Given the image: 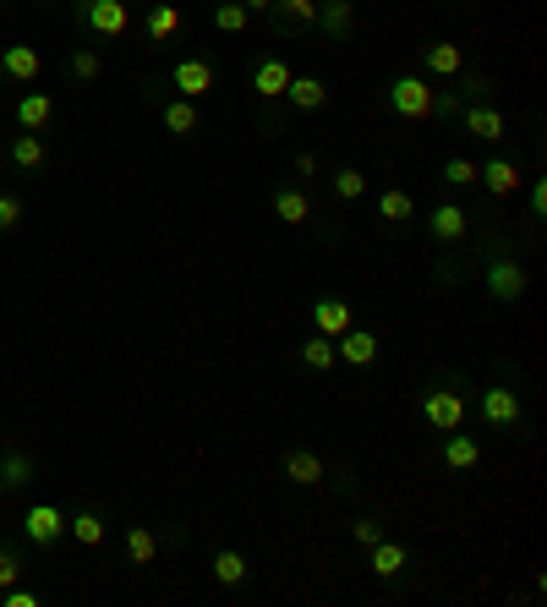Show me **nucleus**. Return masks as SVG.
Returning a JSON list of instances; mask_svg holds the SVG:
<instances>
[{
  "mask_svg": "<svg viewBox=\"0 0 547 607\" xmlns=\"http://www.w3.org/2000/svg\"><path fill=\"white\" fill-rule=\"evenodd\" d=\"M422 422L433 427V433H460L465 427V411H471V394H460L455 383H433V389L422 394Z\"/></svg>",
  "mask_w": 547,
  "mask_h": 607,
  "instance_id": "nucleus-1",
  "label": "nucleus"
},
{
  "mask_svg": "<svg viewBox=\"0 0 547 607\" xmlns=\"http://www.w3.org/2000/svg\"><path fill=\"white\" fill-rule=\"evenodd\" d=\"M482 285H487V296H493L498 307H515V301L526 296L531 274H526V263H520L515 252H493V258L482 263Z\"/></svg>",
  "mask_w": 547,
  "mask_h": 607,
  "instance_id": "nucleus-2",
  "label": "nucleus"
},
{
  "mask_svg": "<svg viewBox=\"0 0 547 607\" xmlns=\"http://www.w3.org/2000/svg\"><path fill=\"white\" fill-rule=\"evenodd\" d=\"M72 17L83 22L93 39H121V33L132 28V6H126V0H77Z\"/></svg>",
  "mask_w": 547,
  "mask_h": 607,
  "instance_id": "nucleus-3",
  "label": "nucleus"
},
{
  "mask_svg": "<svg viewBox=\"0 0 547 607\" xmlns=\"http://www.w3.org/2000/svg\"><path fill=\"white\" fill-rule=\"evenodd\" d=\"M476 411H482V422L493 427V433H515L520 416H526V400H520L509 383H487V389L476 394Z\"/></svg>",
  "mask_w": 547,
  "mask_h": 607,
  "instance_id": "nucleus-4",
  "label": "nucleus"
},
{
  "mask_svg": "<svg viewBox=\"0 0 547 607\" xmlns=\"http://www.w3.org/2000/svg\"><path fill=\"white\" fill-rule=\"evenodd\" d=\"M389 110L400 115V121H427L433 115V88H427V77H394L389 83Z\"/></svg>",
  "mask_w": 547,
  "mask_h": 607,
  "instance_id": "nucleus-5",
  "label": "nucleus"
},
{
  "mask_svg": "<svg viewBox=\"0 0 547 607\" xmlns=\"http://www.w3.org/2000/svg\"><path fill=\"white\" fill-rule=\"evenodd\" d=\"M252 93H258V99H285V88H290V77H296V66L285 61V55H258V61H252Z\"/></svg>",
  "mask_w": 547,
  "mask_h": 607,
  "instance_id": "nucleus-6",
  "label": "nucleus"
},
{
  "mask_svg": "<svg viewBox=\"0 0 547 607\" xmlns=\"http://www.w3.org/2000/svg\"><path fill=\"white\" fill-rule=\"evenodd\" d=\"M22 536H28L39 553H50V547L66 536V515H61L55 504H33L28 515H22Z\"/></svg>",
  "mask_w": 547,
  "mask_h": 607,
  "instance_id": "nucleus-7",
  "label": "nucleus"
},
{
  "mask_svg": "<svg viewBox=\"0 0 547 607\" xmlns=\"http://www.w3.org/2000/svg\"><path fill=\"white\" fill-rule=\"evenodd\" d=\"M427 236L444 241V247H460V241L471 236V208H460V203H438L433 214H427Z\"/></svg>",
  "mask_w": 547,
  "mask_h": 607,
  "instance_id": "nucleus-8",
  "label": "nucleus"
},
{
  "mask_svg": "<svg viewBox=\"0 0 547 607\" xmlns=\"http://www.w3.org/2000/svg\"><path fill=\"white\" fill-rule=\"evenodd\" d=\"M170 88H176L181 99H208V93H214V66L186 55V61L170 66Z\"/></svg>",
  "mask_w": 547,
  "mask_h": 607,
  "instance_id": "nucleus-9",
  "label": "nucleus"
},
{
  "mask_svg": "<svg viewBox=\"0 0 547 607\" xmlns=\"http://www.w3.org/2000/svg\"><path fill=\"white\" fill-rule=\"evenodd\" d=\"M460 126L471 137H482V143H504V137H509L504 110H493V104H460Z\"/></svg>",
  "mask_w": 547,
  "mask_h": 607,
  "instance_id": "nucleus-10",
  "label": "nucleus"
},
{
  "mask_svg": "<svg viewBox=\"0 0 547 607\" xmlns=\"http://www.w3.org/2000/svg\"><path fill=\"white\" fill-rule=\"evenodd\" d=\"M351 323H356V307H351L345 296H318V301H312V329H318V334L340 340Z\"/></svg>",
  "mask_w": 547,
  "mask_h": 607,
  "instance_id": "nucleus-11",
  "label": "nucleus"
},
{
  "mask_svg": "<svg viewBox=\"0 0 547 607\" xmlns=\"http://www.w3.org/2000/svg\"><path fill=\"white\" fill-rule=\"evenodd\" d=\"M476 181H482L487 192L498 197V203H509V197L526 186V175H520V165H515L509 154H498V159H487V165H482V175H476Z\"/></svg>",
  "mask_w": 547,
  "mask_h": 607,
  "instance_id": "nucleus-12",
  "label": "nucleus"
},
{
  "mask_svg": "<svg viewBox=\"0 0 547 607\" xmlns=\"http://www.w3.org/2000/svg\"><path fill=\"white\" fill-rule=\"evenodd\" d=\"M334 350H340L345 367H372V361L383 356V340H378L372 329H356V323H351V329H345L340 340H334Z\"/></svg>",
  "mask_w": 547,
  "mask_h": 607,
  "instance_id": "nucleus-13",
  "label": "nucleus"
},
{
  "mask_svg": "<svg viewBox=\"0 0 547 607\" xmlns=\"http://www.w3.org/2000/svg\"><path fill=\"white\" fill-rule=\"evenodd\" d=\"M312 28H318L323 39L345 44L356 28V0H318V22H312Z\"/></svg>",
  "mask_w": 547,
  "mask_h": 607,
  "instance_id": "nucleus-14",
  "label": "nucleus"
},
{
  "mask_svg": "<svg viewBox=\"0 0 547 607\" xmlns=\"http://www.w3.org/2000/svg\"><path fill=\"white\" fill-rule=\"evenodd\" d=\"M416 61H422V72L427 77H460L465 72V50L455 39H433V44H422V55H416Z\"/></svg>",
  "mask_w": 547,
  "mask_h": 607,
  "instance_id": "nucleus-15",
  "label": "nucleus"
},
{
  "mask_svg": "<svg viewBox=\"0 0 547 607\" xmlns=\"http://www.w3.org/2000/svg\"><path fill=\"white\" fill-rule=\"evenodd\" d=\"M285 99H290V110L318 115L323 104H329V83H323V77H312V72H296V77H290V88H285Z\"/></svg>",
  "mask_w": 547,
  "mask_h": 607,
  "instance_id": "nucleus-16",
  "label": "nucleus"
},
{
  "mask_svg": "<svg viewBox=\"0 0 547 607\" xmlns=\"http://www.w3.org/2000/svg\"><path fill=\"white\" fill-rule=\"evenodd\" d=\"M176 33H181V6H176V0H154L148 17H143V39L148 44H170Z\"/></svg>",
  "mask_w": 547,
  "mask_h": 607,
  "instance_id": "nucleus-17",
  "label": "nucleus"
},
{
  "mask_svg": "<svg viewBox=\"0 0 547 607\" xmlns=\"http://www.w3.org/2000/svg\"><path fill=\"white\" fill-rule=\"evenodd\" d=\"M11 115H17L22 132H44V126L55 121V99H50V93H39V88H28V93L17 99V110H11Z\"/></svg>",
  "mask_w": 547,
  "mask_h": 607,
  "instance_id": "nucleus-18",
  "label": "nucleus"
},
{
  "mask_svg": "<svg viewBox=\"0 0 547 607\" xmlns=\"http://www.w3.org/2000/svg\"><path fill=\"white\" fill-rule=\"evenodd\" d=\"M6 159H11V170L33 175V170H44L50 148H44V137H39V132H17V137H11V148H6Z\"/></svg>",
  "mask_w": 547,
  "mask_h": 607,
  "instance_id": "nucleus-19",
  "label": "nucleus"
},
{
  "mask_svg": "<svg viewBox=\"0 0 547 607\" xmlns=\"http://www.w3.org/2000/svg\"><path fill=\"white\" fill-rule=\"evenodd\" d=\"M285 476L296 487H323V482H329V471H323V460L312 449H290L285 454Z\"/></svg>",
  "mask_w": 547,
  "mask_h": 607,
  "instance_id": "nucleus-20",
  "label": "nucleus"
},
{
  "mask_svg": "<svg viewBox=\"0 0 547 607\" xmlns=\"http://www.w3.org/2000/svg\"><path fill=\"white\" fill-rule=\"evenodd\" d=\"M0 66H6L11 83H33L44 61H39V50H33V44H6V50H0Z\"/></svg>",
  "mask_w": 547,
  "mask_h": 607,
  "instance_id": "nucleus-21",
  "label": "nucleus"
},
{
  "mask_svg": "<svg viewBox=\"0 0 547 607\" xmlns=\"http://www.w3.org/2000/svg\"><path fill=\"white\" fill-rule=\"evenodd\" d=\"M367 553H372V575H378V580H394L405 564H411V553H405L400 542H389V536H378V542H372Z\"/></svg>",
  "mask_w": 547,
  "mask_h": 607,
  "instance_id": "nucleus-22",
  "label": "nucleus"
},
{
  "mask_svg": "<svg viewBox=\"0 0 547 607\" xmlns=\"http://www.w3.org/2000/svg\"><path fill=\"white\" fill-rule=\"evenodd\" d=\"M208 569H214V580H219V586H230V591H236V586H247V575H252L247 553H236V547H219V553H214V564H208Z\"/></svg>",
  "mask_w": 547,
  "mask_h": 607,
  "instance_id": "nucleus-23",
  "label": "nucleus"
},
{
  "mask_svg": "<svg viewBox=\"0 0 547 607\" xmlns=\"http://www.w3.org/2000/svg\"><path fill=\"white\" fill-rule=\"evenodd\" d=\"M274 219H285V225H307L312 219V203L301 186H274Z\"/></svg>",
  "mask_w": 547,
  "mask_h": 607,
  "instance_id": "nucleus-24",
  "label": "nucleus"
},
{
  "mask_svg": "<svg viewBox=\"0 0 547 607\" xmlns=\"http://www.w3.org/2000/svg\"><path fill=\"white\" fill-rule=\"evenodd\" d=\"M274 22H279V33H290V28H312L318 22V0H274Z\"/></svg>",
  "mask_w": 547,
  "mask_h": 607,
  "instance_id": "nucleus-25",
  "label": "nucleus"
},
{
  "mask_svg": "<svg viewBox=\"0 0 547 607\" xmlns=\"http://www.w3.org/2000/svg\"><path fill=\"white\" fill-rule=\"evenodd\" d=\"M444 465L449 471H476V465H482V443L460 438V433H444Z\"/></svg>",
  "mask_w": 547,
  "mask_h": 607,
  "instance_id": "nucleus-26",
  "label": "nucleus"
},
{
  "mask_svg": "<svg viewBox=\"0 0 547 607\" xmlns=\"http://www.w3.org/2000/svg\"><path fill=\"white\" fill-rule=\"evenodd\" d=\"M159 115H165V132L170 137H192L197 132V99H181V93H176V99H165V110H159Z\"/></svg>",
  "mask_w": 547,
  "mask_h": 607,
  "instance_id": "nucleus-27",
  "label": "nucleus"
},
{
  "mask_svg": "<svg viewBox=\"0 0 547 607\" xmlns=\"http://www.w3.org/2000/svg\"><path fill=\"white\" fill-rule=\"evenodd\" d=\"M33 482V460L22 449H6L0 454V493H17V487Z\"/></svg>",
  "mask_w": 547,
  "mask_h": 607,
  "instance_id": "nucleus-28",
  "label": "nucleus"
},
{
  "mask_svg": "<svg viewBox=\"0 0 547 607\" xmlns=\"http://www.w3.org/2000/svg\"><path fill=\"white\" fill-rule=\"evenodd\" d=\"M66 77H72V83H99V77H104V55L88 50V44H83V50H72V55H66Z\"/></svg>",
  "mask_w": 547,
  "mask_h": 607,
  "instance_id": "nucleus-29",
  "label": "nucleus"
},
{
  "mask_svg": "<svg viewBox=\"0 0 547 607\" xmlns=\"http://www.w3.org/2000/svg\"><path fill=\"white\" fill-rule=\"evenodd\" d=\"M126 558H132L137 569L154 564V558H159V536L148 531V525H126Z\"/></svg>",
  "mask_w": 547,
  "mask_h": 607,
  "instance_id": "nucleus-30",
  "label": "nucleus"
},
{
  "mask_svg": "<svg viewBox=\"0 0 547 607\" xmlns=\"http://www.w3.org/2000/svg\"><path fill=\"white\" fill-rule=\"evenodd\" d=\"M378 219H389V225H411V219H416V203H411V192H400V186H389V192L378 197Z\"/></svg>",
  "mask_w": 547,
  "mask_h": 607,
  "instance_id": "nucleus-31",
  "label": "nucleus"
},
{
  "mask_svg": "<svg viewBox=\"0 0 547 607\" xmlns=\"http://www.w3.org/2000/svg\"><path fill=\"white\" fill-rule=\"evenodd\" d=\"M301 361L312 372H329V367H340V350H334L329 334H312V340H301Z\"/></svg>",
  "mask_w": 547,
  "mask_h": 607,
  "instance_id": "nucleus-32",
  "label": "nucleus"
},
{
  "mask_svg": "<svg viewBox=\"0 0 547 607\" xmlns=\"http://www.w3.org/2000/svg\"><path fill=\"white\" fill-rule=\"evenodd\" d=\"M247 22H252V11L241 6V0H219L214 6V28L219 33H247Z\"/></svg>",
  "mask_w": 547,
  "mask_h": 607,
  "instance_id": "nucleus-33",
  "label": "nucleus"
},
{
  "mask_svg": "<svg viewBox=\"0 0 547 607\" xmlns=\"http://www.w3.org/2000/svg\"><path fill=\"white\" fill-rule=\"evenodd\" d=\"M66 531H72L83 547H99V542H104V520L93 515V509H77V515L66 520Z\"/></svg>",
  "mask_w": 547,
  "mask_h": 607,
  "instance_id": "nucleus-34",
  "label": "nucleus"
},
{
  "mask_svg": "<svg viewBox=\"0 0 547 607\" xmlns=\"http://www.w3.org/2000/svg\"><path fill=\"white\" fill-rule=\"evenodd\" d=\"M334 197H340V203H356V197H367V175L356 170V165L334 170Z\"/></svg>",
  "mask_w": 547,
  "mask_h": 607,
  "instance_id": "nucleus-35",
  "label": "nucleus"
},
{
  "mask_svg": "<svg viewBox=\"0 0 547 607\" xmlns=\"http://www.w3.org/2000/svg\"><path fill=\"white\" fill-rule=\"evenodd\" d=\"M476 175H482V165L476 159H444V186H476Z\"/></svg>",
  "mask_w": 547,
  "mask_h": 607,
  "instance_id": "nucleus-36",
  "label": "nucleus"
},
{
  "mask_svg": "<svg viewBox=\"0 0 547 607\" xmlns=\"http://www.w3.org/2000/svg\"><path fill=\"white\" fill-rule=\"evenodd\" d=\"M22 214H28V208H22V197L17 192H0V236H6V230H17Z\"/></svg>",
  "mask_w": 547,
  "mask_h": 607,
  "instance_id": "nucleus-37",
  "label": "nucleus"
},
{
  "mask_svg": "<svg viewBox=\"0 0 547 607\" xmlns=\"http://www.w3.org/2000/svg\"><path fill=\"white\" fill-rule=\"evenodd\" d=\"M17 580H22V558L11 553V547H0V591L17 586Z\"/></svg>",
  "mask_w": 547,
  "mask_h": 607,
  "instance_id": "nucleus-38",
  "label": "nucleus"
},
{
  "mask_svg": "<svg viewBox=\"0 0 547 607\" xmlns=\"http://www.w3.org/2000/svg\"><path fill=\"white\" fill-rule=\"evenodd\" d=\"M526 203H531V219H547V181H542V175H531Z\"/></svg>",
  "mask_w": 547,
  "mask_h": 607,
  "instance_id": "nucleus-39",
  "label": "nucleus"
},
{
  "mask_svg": "<svg viewBox=\"0 0 547 607\" xmlns=\"http://www.w3.org/2000/svg\"><path fill=\"white\" fill-rule=\"evenodd\" d=\"M0 607H39V591H28V586H6V591H0Z\"/></svg>",
  "mask_w": 547,
  "mask_h": 607,
  "instance_id": "nucleus-40",
  "label": "nucleus"
},
{
  "mask_svg": "<svg viewBox=\"0 0 547 607\" xmlns=\"http://www.w3.org/2000/svg\"><path fill=\"white\" fill-rule=\"evenodd\" d=\"M351 536H356V542H362V547H372V542H378V536H383V525L372 520V515H362V520H351Z\"/></svg>",
  "mask_w": 547,
  "mask_h": 607,
  "instance_id": "nucleus-41",
  "label": "nucleus"
},
{
  "mask_svg": "<svg viewBox=\"0 0 547 607\" xmlns=\"http://www.w3.org/2000/svg\"><path fill=\"white\" fill-rule=\"evenodd\" d=\"M318 175V154H296V181H312Z\"/></svg>",
  "mask_w": 547,
  "mask_h": 607,
  "instance_id": "nucleus-42",
  "label": "nucleus"
},
{
  "mask_svg": "<svg viewBox=\"0 0 547 607\" xmlns=\"http://www.w3.org/2000/svg\"><path fill=\"white\" fill-rule=\"evenodd\" d=\"M241 6H247V11H269L274 0H241Z\"/></svg>",
  "mask_w": 547,
  "mask_h": 607,
  "instance_id": "nucleus-43",
  "label": "nucleus"
},
{
  "mask_svg": "<svg viewBox=\"0 0 547 607\" xmlns=\"http://www.w3.org/2000/svg\"><path fill=\"white\" fill-rule=\"evenodd\" d=\"M0 77H6V66H0Z\"/></svg>",
  "mask_w": 547,
  "mask_h": 607,
  "instance_id": "nucleus-44",
  "label": "nucleus"
}]
</instances>
